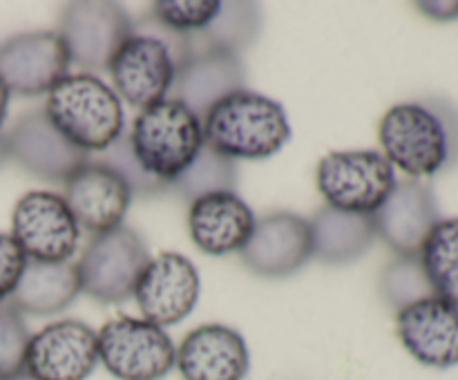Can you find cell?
Listing matches in <instances>:
<instances>
[{
  "label": "cell",
  "mask_w": 458,
  "mask_h": 380,
  "mask_svg": "<svg viewBox=\"0 0 458 380\" xmlns=\"http://www.w3.org/2000/svg\"><path fill=\"white\" fill-rule=\"evenodd\" d=\"M383 155L411 179L458 164V110L443 98L396 103L378 125Z\"/></svg>",
  "instance_id": "obj_1"
},
{
  "label": "cell",
  "mask_w": 458,
  "mask_h": 380,
  "mask_svg": "<svg viewBox=\"0 0 458 380\" xmlns=\"http://www.w3.org/2000/svg\"><path fill=\"white\" fill-rule=\"evenodd\" d=\"M204 146L226 159H268L291 139L282 103L264 94L240 89L228 94L201 119Z\"/></svg>",
  "instance_id": "obj_2"
},
{
  "label": "cell",
  "mask_w": 458,
  "mask_h": 380,
  "mask_svg": "<svg viewBox=\"0 0 458 380\" xmlns=\"http://www.w3.org/2000/svg\"><path fill=\"white\" fill-rule=\"evenodd\" d=\"M45 116L58 134L85 155L103 152L123 134V103L94 74H67L47 94Z\"/></svg>",
  "instance_id": "obj_3"
},
{
  "label": "cell",
  "mask_w": 458,
  "mask_h": 380,
  "mask_svg": "<svg viewBox=\"0 0 458 380\" xmlns=\"http://www.w3.org/2000/svg\"><path fill=\"white\" fill-rule=\"evenodd\" d=\"M128 139L141 168L164 183L177 179L204 148L201 119L173 98L139 112Z\"/></svg>",
  "instance_id": "obj_4"
},
{
  "label": "cell",
  "mask_w": 458,
  "mask_h": 380,
  "mask_svg": "<svg viewBox=\"0 0 458 380\" xmlns=\"http://www.w3.org/2000/svg\"><path fill=\"white\" fill-rule=\"evenodd\" d=\"M396 170L376 150H338L320 159L316 183L327 206L374 215L396 186Z\"/></svg>",
  "instance_id": "obj_5"
},
{
  "label": "cell",
  "mask_w": 458,
  "mask_h": 380,
  "mask_svg": "<svg viewBox=\"0 0 458 380\" xmlns=\"http://www.w3.org/2000/svg\"><path fill=\"white\" fill-rule=\"evenodd\" d=\"M148 262V246L134 228L119 226L94 235L76 262L81 293L103 304L125 302L134 295Z\"/></svg>",
  "instance_id": "obj_6"
},
{
  "label": "cell",
  "mask_w": 458,
  "mask_h": 380,
  "mask_svg": "<svg viewBox=\"0 0 458 380\" xmlns=\"http://www.w3.org/2000/svg\"><path fill=\"white\" fill-rule=\"evenodd\" d=\"M98 362L116 380H161L174 369L177 347L161 326L121 316L97 331Z\"/></svg>",
  "instance_id": "obj_7"
},
{
  "label": "cell",
  "mask_w": 458,
  "mask_h": 380,
  "mask_svg": "<svg viewBox=\"0 0 458 380\" xmlns=\"http://www.w3.org/2000/svg\"><path fill=\"white\" fill-rule=\"evenodd\" d=\"M132 34V18L119 3L79 0L63 7L58 36L63 38L72 65L83 74L107 70L116 49Z\"/></svg>",
  "instance_id": "obj_8"
},
{
  "label": "cell",
  "mask_w": 458,
  "mask_h": 380,
  "mask_svg": "<svg viewBox=\"0 0 458 380\" xmlns=\"http://www.w3.org/2000/svg\"><path fill=\"white\" fill-rule=\"evenodd\" d=\"M107 70L119 98L141 112L168 98L177 74V58L168 43L132 25V34L116 49Z\"/></svg>",
  "instance_id": "obj_9"
},
{
  "label": "cell",
  "mask_w": 458,
  "mask_h": 380,
  "mask_svg": "<svg viewBox=\"0 0 458 380\" xmlns=\"http://www.w3.org/2000/svg\"><path fill=\"white\" fill-rule=\"evenodd\" d=\"M9 235L18 241L27 259L70 262L79 246L81 228L61 195L30 190L13 206Z\"/></svg>",
  "instance_id": "obj_10"
},
{
  "label": "cell",
  "mask_w": 458,
  "mask_h": 380,
  "mask_svg": "<svg viewBox=\"0 0 458 380\" xmlns=\"http://www.w3.org/2000/svg\"><path fill=\"white\" fill-rule=\"evenodd\" d=\"M97 365V331L72 317L43 326L27 344L25 374L34 380H85Z\"/></svg>",
  "instance_id": "obj_11"
},
{
  "label": "cell",
  "mask_w": 458,
  "mask_h": 380,
  "mask_svg": "<svg viewBox=\"0 0 458 380\" xmlns=\"http://www.w3.org/2000/svg\"><path fill=\"white\" fill-rule=\"evenodd\" d=\"M70 56L58 31H22L0 47V80L9 94L40 97L70 74Z\"/></svg>",
  "instance_id": "obj_12"
},
{
  "label": "cell",
  "mask_w": 458,
  "mask_h": 380,
  "mask_svg": "<svg viewBox=\"0 0 458 380\" xmlns=\"http://www.w3.org/2000/svg\"><path fill=\"white\" fill-rule=\"evenodd\" d=\"M199 273L182 253L165 250L150 258L134 289V302L143 320L170 326L192 313L199 300Z\"/></svg>",
  "instance_id": "obj_13"
},
{
  "label": "cell",
  "mask_w": 458,
  "mask_h": 380,
  "mask_svg": "<svg viewBox=\"0 0 458 380\" xmlns=\"http://www.w3.org/2000/svg\"><path fill=\"white\" fill-rule=\"evenodd\" d=\"M61 197L76 226L92 235H103L123 226L125 213L132 201V192L123 179L92 156L70 174Z\"/></svg>",
  "instance_id": "obj_14"
},
{
  "label": "cell",
  "mask_w": 458,
  "mask_h": 380,
  "mask_svg": "<svg viewBox=\"0 0 458 380\" xmlns=\"http://www.w3.org/2000/svg\"><path fill=\"white\" fill-rule=\"evenodd\" d=\"M250 273L259 277L293 275L313 258V237L309 219L295 213H271L258 219L253 235L240 250Z\"/></svg>",
  "instance_id": "obj_15"
},
{
  "label": "cell",
  "mask_w": 458,
  "mask_h": 380,
  "mask_svg": "<svg viewBox=\"0 0 458 380\" xmlns=\"http://www.w3.org/2000/svg\"><path fill=\"white\" fill-rule=\"evenodd\" d=\"M246 88V72L237 54L208 47L195 34V52L174 74L168 98L204 119L222 98Z\"/></svg>",
  "instance_id": "obj_16"
},
{
  "label": "cell",
  "mask_w": 458,
  "mask_h": 380,
  "mask_svg": "<svg viewBox=\"0 0 458 380\" xmlns=\"http://www.w3.org/2000/svg\"><path fill=\"white\" fill-rule=\"evenodd\" d=\"M376 237L398 258H419L432 228L441 222L432 188L419 179L396 182L392 195L374 215Z\"/></svg>",
  "instance_id": "obj_17"
},
{
  "label": "cell",
  "mask_w": 458,
  "mask_h": 380,
  "mask_svg": "<svg viewBox=\"0 0 458 380\" xmlns=\"http://www.w3.org/2000/svg\"><path fill=\"white\" fill-rule=\"evenodd\" d=\"M396 334L414 360L432 369L458 365V307L432 295L396 313Z\"/></svg>",
  "instance_id": "obj_18"
},
{
  "label": "cell",
  "mask_w": 458,
  "mask_h": 380,
  "mask_svg": "<svg viewBox=\"0 0 458 380\" xmlns=\"http://www.w3.org/2000/svg\"><path fill=\"white\" fill-rule=\"evenodd\" d=\"M4 137H7L9 159L16 161L25 173L45 182L65 183L70 174L89 159V155L72 146L54 130L43 107H34L18 116Z\"/></svg>",
  "instance_id": "obj_19"
},
{
  "label": "cell",
  "mask_w": 458,
  "mask_h": 380,
  "mask_svg": "<svg viewBox=\"0 0 458 380\" xmlns=\"http://www.w3.org/2000/svg\"><path fill=\"white\" fill-rule=\"evenodd\" d=\"M174 367L183 380H244L249 344L233 326L201 325L182 340Z\"/></svg>",
  "instance_id": "obj_20"
},
{
  "label": "cell",
  "mask_w": 458,
  "mask_h": 380,
  "mask_svg": "<svg viewBox=\"0 0 458 380\" xmlns=\"http://www.w3.org/2000/svg\"><path fill=\"white\" fill-rule=\"evenodd\" d=\"M250 206L235 190L210 192L191 201L188 231L199 250L208 255L240 253L255 228Z\"/></svg>",
  "instance_id": "obj_21"
},
{
  "label": "cell",
  "mask_w": 458,
  "mask_h": 380,
  "mask_svg": "<svg viewBox=\"0 0 458 380\" xmlns=\"http://www.w3.org/2000/svg\"><path fill=\"white\" fill-rule=\"evenodd\" d=\"M79 293L81 280L76 262L27 259L25 271H22L9 302L21 313L43 317L65 311Z\"/></svg>",
  "instance_id": "obj_22"
},
{
  "label": "cell",
  "mask_w": 458,
  "mask_h": 380,
  "mask_svg": "<svg viewBox=\"0 0 458 380\" xmlns=\"http://www.w3.org/2000/svg\"><path fill=\"white\" fill-rule=\"evenodd\" d=\"M309 224L313 237V258L331 266L356 262L376 241L371 215L344 213L325 206L309 219Z\"/></svg>",
  "instance_id": "obj_23"
},
{
  "label": "cell",
  "mask_w": 458,
  "mask_h": 380,
  "mask_svg": "<svg viewBox=\"0 0 458 380\" xmlns=\"http://www.w3.org/2000/svg\"><path fill=\"white\" fill-rule=\"evenodd\" d=\"M419 259L434 293L458 307V217L441 219L432 228Z\"/></svg>",
  "instance_id": "obj_24"
},
{
  "label": "cell",
  "mask_w": 458,
  "mask_h": 380,
  "mask_svg": "<svg viewBox=\"0 0 458 380\" xmlns=\"http://www.w3.org/2000/svg\"><path fill=\"white\" fill-rule=\"evenodd\" d=\"M237 186V165L233 159L217 155L204 146L191 165L168 183V190L177 192L186 201H195L210 192L235 190Z\"/></svg>",
  "instance_id": "obj_25"
},
{
  "label": "cell",
  "mask_w": 458,
  "mask_h": 380,
  "mask_svg": "<svg viewBox=\"0 0 458 380\" xmlns=\"http://www.w3.org/2000/svg\"><path fill=\"white\" fill-rule=\"evenodd\" d=\"M262 30V16L253 3H222L217 18L199 34L208 47L240 56Z\"/></svg>",
  "instance_id": "obj_26"
},
{
  "label": "cell",
  "mask_w": 458,
  "mask_h": 380,
  "mask_svg": "<svg viewBox=\"0 0 458 380\" xmlns=\"http://www.w3.org/2000/svg\"><path fill=\"white\" fill-rule=\"evenodd\" d=\"M378 291L385 304H389L396 313L419 300L437 295L419 258H396L387 264L380 275Z\"/></svg>",
  "instance_id": "obj_27"
},
{
  "label": "cell",
  "mask_w": 458,
  "mask_h": 380,
  "mask_svg": "<svg viewBox=\"0 0 458 380\" xmlns=\"http://www.w3.org/2000/svg\"><path fill=\"white\" fill-rule=\"evenodd\" d=\"M97 161H101L103 165L114 170L121 179L125 182V186L130 188L132 197H157L168 192V183L159 182L152 174H148L146 170L141 168V164L134 156L132 146H130L128 134H121L114 143H112L107 150L98 152Z\"/></svg>",
  "instance_id": "obj_28"
},
{
  "label": "cell",
  "mask_w": 458,
  "mask_h": 380,
  "mask_svg": "<svg viewBox=\"0 0 458 380\" xmlns=\"http://www.w3.org/2000/svg\"><path fill=\"white\" fill-rule=\"evenodd\" d=\"M150 16L179 34H201L217 18L222 3L217 0H159Z\"/></svg>",
  "instance_id": "obj_29"
},
{
  "label": "cell",
  "mask_w": 458,
  "mask_h": 380,
  "mask_svg": "<svg viewBox=\"0 0 458 380\" xmlns=\"http://www.w3.org/2000/svg\"><path fill=\"white\" fill-rule=\"evenodd\" d=\"M31 334L22 313L12 302H0V380L25 371V353Z\"/></svg>",
  "instance_id": "obj_30"
},
{
  "label": "cell",
  "mask_w": 458,
  "mask_h": 380,
  "mask_svg": "<svg viewBox=\"0 0 458 380\" xmlns=\"http://www.w3.org/2000/svg\"><path fill=\"white\" fill-rule=\"evenodd\" d=\"M27 266V255L9 232H0V302H7L16 291Z\"/></svg>",
  "instance_id": "obj_31"
},
{
  "label": "cell",
  "mask_w": 458,
  "mask_h": 380,
  "mask_svg": "<svg viewBox=\"0 0 458 380\" xmlns=\"http://www.w3.org/2000/svg\"><path fill=\"white\" fill-rule=\"evenodd\" d=\"M416 7L420 9V12L425 13V16L434 18V21H456L458 18V3L454 0H445V3H441V0H425V3H419Z\"/></svg>",
  "instance_id": "obj_32"
},
{
  "label": "cell",
  "mask_w": 458,
  "mask_h": 380,
  "mask_svg": "<svg viewBox=\"0 0 458 380\" xmlns=\"http://www.w3.org/2000/svg\"><path fill=\"white\" fill-rule=\"evenodd\" d=\"M9 97H12V94H9V89H7V88H4V83H3V80H0V128H3L4 119H7V107H9Z\"/></svg>",
  "instance_id": "obj_33"
},
{
  "label": "cell",
  "mask_w": 458,
  "mask_h": 380,
  "mask_svg": "<svg viewBox=\"0 0 458 380\" xmlns=\"http://www.w3.org/2000/svg\"><path fill=\"white\" fill-rule=\"evenodd\" d=\"M9 159V146H7V137L0 132V168L4 165V161Z\"/></svg>",
  "instance_id": "obj_34"
},
{
  "label": "cell",
  "mask_w": 458,
  "mask_h": 380,
  "mask_svg": "<svg viewBox=\"0 0 458 380\" xmlns=\"http://www.w3.org/2000/svg\"><path fill=\"white\" fill-rule=\"evenodd\" d=\"M7 380H34V378H30V376H27V374H25V371H22V374L13 376V378H7Z\"/></svg>",
  "instance_id": "obj_35"
}]
</instances>
